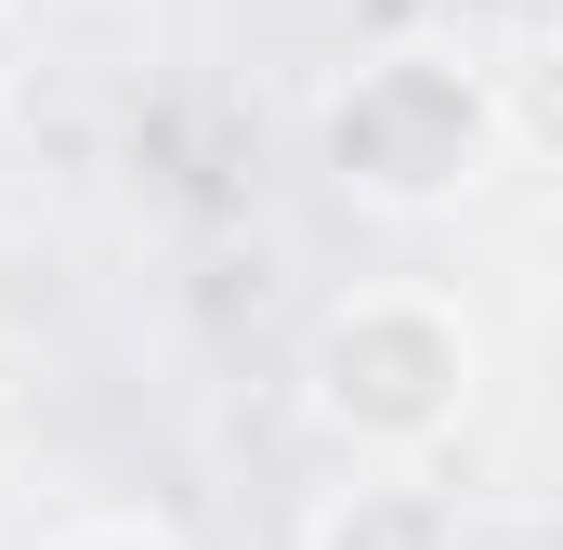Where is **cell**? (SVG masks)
Segmentation results:
<instances>
[{
  "instance_id": "obj_2",
  "label": "cell",
  "mask_w": 563,
  "mask_h": 550,
  "mask_svg": "<svg viewBox=\"0 0 563 550\" xmlns=\"http://www.w3.org/2000/svg\"><path fill=\"white\" fill-rule=\"evenodd\" d=\"M498 157V79L459 53H367L328 92V170L380 210H445Z\"/></svg>"
},
{
  "instance_id": "obj_1",
  "label": "cell",
  "mask_w": 563,
  "mask_h": 550,
  "mask_svg": "<svg viewBox=\"0 0 563 550\" xmlns=\"http://www.w3.org/2000/svg\"><path fill=\"white\" fill-rule=\"evenodd\" d=\"M472 381H485V341H472V315L432 301V288H354V301H328L314 341H301L314 419H328L341 446H367V459L445 446V432L472 419Z\"/></svg>"
},
{
  "instance_id": "obj_5",
  "label": "cell",
  "mask_w": 563,
  "mask_h": 550,
  "mask_svg": "<svg viewBox=\"0 0 563 550\" xmlns=\"http://www.w3.org/2000/svg\"><path fill=\"white\" fill-rule=\"evenodd\" d=\"M53 550H184L170 525H144V512H92V525H66Z\"/></svg>"
},
{
  "instance_id": "obj_4",
  "label": "cell",
  "mask_w": 563,
  "mask_h": 550,
  "mask_svg": "<svg viewBox=\"0 0 563 550\" xmlns=\"http://www.w3.org/2000/svg\"><path fill=\"white\" fill-rule=\"evenodd\" d=\"M485 79H498V144L563 170V40H525V53L485 66Z\"/></svg>"
},
{
  "instance_id": "obj_6",
  "label": "cell",
  "mask_w": 563,
  "mask_h": 550,
  "mask_svg": "<svg viewBox=\"0 0 563 550\" xmlns=\"http://www.w3.org/2000/svg\"><path fill=\"white\" fill-rule=\"evenodd\" d=\"M0 92H13V0H0Z\"/></svg>"
},
{
  "instance_id": "obj_3",
  "label": "cell",
  "mask_w": 563,
  "mask_h": 550,
  "mask_svg": "<svg viewBox=\"0 0 563 550\" xmlns=\"http://www.w3.org/2000/svg\"><path fill=\"white\" fill-rule=\"evenodd\" d=\"M301 550H459V512H445V485H407V472H380V485H341Z\"/></svg>"
}]
</instances>
